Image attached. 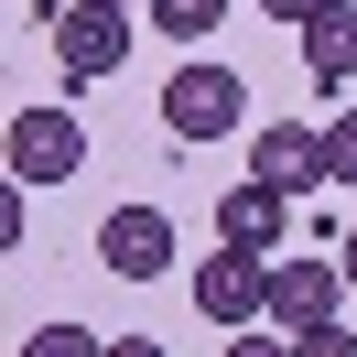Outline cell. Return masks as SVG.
Listing matches in <instances>:
<instances>
[{"mask_svg":"<svg viewBox=\"0 0 357 357\" xmlns=\"http://www.w3.org/2000/svg\"><path fill=\"white\" fill-rule=\"evenodd\" d=\"M238 119H249V76H238V66L195 54V66L162 76V130H174V141H227Z\"/></svg>","mask_w":357,"mask_h":357,"instance_id":"cell-1","label":"cell"},{"mask_svg":"<svg viewBox=\"0 0 357 357\" xmlns=\"http://www.w3.org/2000/svg\"><path fill=\"white\" fill-rule=\"evenodd\" d=\"M54 66H66L76 87L119 76L130 66V11H119V0H66V11H54Z\"/></svg>","mask_w":357,"mask_h":357,"instance_id":"cell-2","label":"cell"},{"mask_svg":"<svg viewBox=\"0 0 357 357\" xmlns=\"http://www.w3.org/2000/svg\"><path fill=\"white\" fill-rule=\"evenodd\" d=\"M0 162H11V184H66L87 162V119L76 109H22L11 141H0Z\"/></svg>","mask_w":357,"mask_h":357,"instance_id":"cell-3","label":"cell"},{"mask_svg":"<svg viewBox=\"0 0 357 357\" xmlns=\"http://www.w3.org/2000/svg\"><path fill=\"white\" fill-rule=\"evenodd\" d=\"M195 314L227 325V335H249V325L271 314V260H249V249L217 238V260H195Z\"/></svg>","mask_w":357,"mask_h":357,"instance_id":"cell-4","label":"cell"},{"mask_svg":"<svg viewBox=\"0 0 357 357\" xmlns=\"http://www.w3.org/2000/svg\"><path fill=\"white\" fill-rule=\"evenodd\" d=\"M249 174H260L271 195H314V184H335V152H325V130H303V119H271V130L249 141Z\"/></svg>","mask_w":357,"mask_h":357,"instance_id":"cell-5","label":"cell"},{"mask_svg":"<svg viewBox=\"0 0 357 357\" xmlns=\"http://www.w3.org/2000/svg\"><path fill=\"white\" fill-rule=\"evenodd\" d=\"M347 303V260H271V325L303 335V325H335Z\"/></svg>","mask_w":357,"mask_h":357,"instance_id":"cell-6","label":"cell"},{"mask_svg":"<svg viewBox=\"0 0 357 357\" xmlns=\"http://www.w3.org/2000/svg\"><path fill=\"white\" fill-rule=\"evenodd\" d=\"M98 271H119V282L174 271V217H162V206H119V217L98 227Z\"/></svg>","mask_w":357,"mask_h":357,"instance_id":"cell-7","label":"cell"},{"mask_svg":"<svg viewBox=\"0 0 357 357\" xmlns=\"http://www.w3.org/2000/svg\"><path fill=\"white\" fill-rule=\"evenodd\" d=\"M282 227H292V195H271L260 174H238V184L217 195V238L249 249V260H282Z\"/></svg>","mask_w":357,"mask_h":357,"instance_id":"cell-8","label":"cell"},{"mask_svg":"<svg viewBox=\"0 0 357 357\" xmlns=\"http://www.w3.org/2000/svg\"><path fill=\"white\" fill-rule=\"evenodd\" d=\"M303 66H314V87H347L357 76V0H325L303 22Z\"/></svg>","mask_w":357,"mask_h":357,"instance_id":"cell-9","label":"cell"},{"mask_svg":"<svg viewBox=\"0 0 357 357\" xmlns=\"http://www.w3.org/2000/svg\"><path fill=\"white\" fill-rule=\"evenodd\" d=\"M141 11H152V22L174 33V44H206V33H217V11H227V0H141Z\"/></svg>","mask_w":357,"mask_h":357,"instance_id":"cell-10","label":"cell"},{"mask_svg":"<svg viewBox=\"0 0 357 357\" xmlns=\"http://www.w3.org/2000/svg\"><path fill=\"white\" fill-rule=\"evenodd\" d=\"M22 357H109V335H87V325H33Z\"/></svg>","mask_w":357,"mask_h":357,"instance_id":"cell-11","label":"cell"},{"mask_svg":"<svg viewBox=\"0 0 357 357\" xmlns=\"http://www.w3.org/2000/svg\"><path fill=\"white\" fill-rule=\"evenodd\" d=\"M325 152H335V184H357V109L325 119Z\"/></svg>","mask_w":357,"mask_h":357,"instance_id":"cell-12","label":"cell"},{"mask_svg":"<svg viewBox=\"0 0 357 357\" xmlns=\"http://www.w3.org/2000/svg\"><path fill=\"white\" fill-rule=\"evenodd\" d=\"M292 357H357V325H303V335H292Z\"/></svg>","mask_w":357,"mask_h":357,"instance_id":"cell-13","label":"cell"},{"mask_svg":"<svg viewBox=\"0 0 357 357\" xmlns=\"http://www.w3.org/2000/svg\"><path fill=\"white\" fill-rule=\"evenodd\" d=\"M227 357H292V335H238Z\"/></svg>","mask_w":357,"mask_h":357,"instance_id":"cell-14","label":"cell"},{"mask_svg":"<svg viewBox=\"0 0 357 357\" xmlns=\"http://www.w3.org/2000/svg\"><path fill=\"white\" fill-rule=\"evenodd\" d=\"M109 357H162V335H109Z\"/></svg>","mask_w":357,"mask_h":357,"instance_id":"cell-15","label":"cell"},{"mask_svg":"<svg viewBox=\"0 0 357 357\" xmlns=\"http://www.w3.org/2000/svg\"><path fill=\"white\" fill-rule=\"evenodd\" d=\"M335 260H347V292H357V227H347V249H335Z\"/></svg>","mask_w":357,"mask_h":357,"instance_id":"cell-16","label":"cell"},{"mask_svg":"<svg viewBox=\"0 0 357 357\" xmlns=\"http://www.w3.org/2000/svg\"><path fill=\"white\" fill-rule=\"evenodd\" d=\"M119 11H130V0H119Z\"/></svg>","mask_w":357,"mask_h":357,"instance_id":"cell-17","label":"cell"}]
</instances>
